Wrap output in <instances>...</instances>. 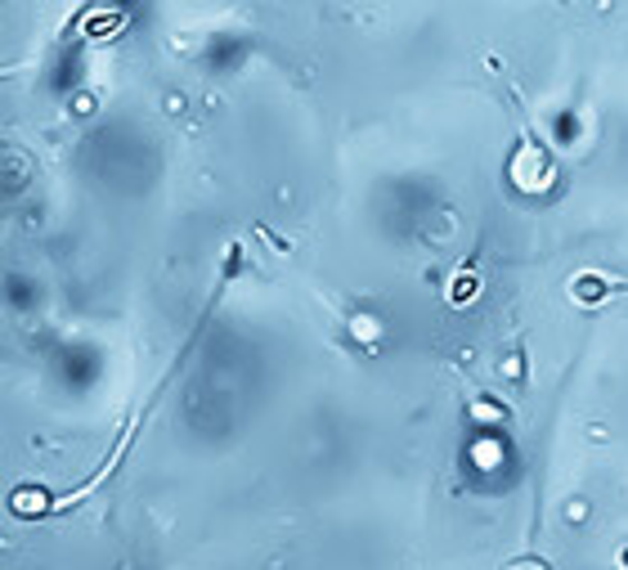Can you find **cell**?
I'll return each instance as SVG.
<instances>
[{
	"label": "cell",
	"instance_id": "obj_1",
	"mask_svg": "<svg viewBox=\"0 0 628 570\" xmlns=\"http://www.w3.org/2000/svg\"><path fill=\"white\" fill-rule=\"evenodd\" d=\"M507 180H512L516 194H529V198L534 194H548L557 185V162H553V153L544 144L521 139L512 148V157H507Z\"/></svg>",
	"mask_w": 628,
	"mask_h": 570
},
{
	"label": "cell",
	"instance_id": "obj_2",
	"mask_svg": "<svg viewBox=\"0 0 628 570\" xmlns=\"http://www.w3.org/2000/svg\"><path fill=\"white\" fill-rule=\"evenodd\" d=\"M584 131H588V122H584L579 108H557V113L548 117V144H553V148H575V144H584Z\"/></svg>",
	"mask_w": 628,
	"mask_h": 570
},
{
	"label": "cell",
	"instance_id": "obj_3",
	"mask_svg": "<svg viewBox=\"0 0 628 570\" xmlns=\"http://www.w3.org/2000/svg\"><path fill=\"white\" fill-rule=\"evenodd\" d=\"M238 59H247V41H238V37H216V41L207 45V63H212L216 72H234Z\"/></svg>",
	"mask_w": 628,
	"mask_h": 570
},
{
	"label": "cell",
	"instance_id": "obj_4",
	"mask_svg": "<svg viewBox=\"0 0 628 570\" xmlns=\"http://www.w3.org/2000/svg\"><path fill=\"white\" fill-rule=\"evenodd\" d=\"M507 570H548L544 561H538V557H521V561H512Z\"/></svg>",
	"mask_w": 628,
	"mask_h": 570
}]
</instances>
